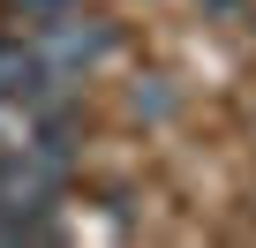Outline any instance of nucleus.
<instances>
[{"instance_id": "f257e3e1", "label": "nucleus", "mask_w": 256, "mask_h": 248, "mask_svg": "<svg viewBox=\"0 0 256 248\" xmlns=\"http://www.w3.org/2000/svg\"><path fill=\"white\" fill-rule=\"evenodd\" d=\"M30 45H38V60L53 68V75H68V83H83V75H98L106 60H113V23L106 15H90L83 0H68V8H46V15H23L16 23Z\"/></svg>"}, {"instance_id": "f03ea898", "label": "nucleus", "mask_w": 256, "mask_h": 248, "mask_svg": "<svg viewBox=\"0 0 256 248\" xmlns=\"http://www.w3.org/2000/svg\"><path fill=\"white\" fill-rule=\"evenodd\" d=\"M23 151L76 158V120H68V105H46V98H0V158H23Z\"/></svg>"}, {"instance_id": "7ed1b4c3", "label": "nucleus", "mask_w": 256, "mask_h": 248, "mask_svg": "<svg viewBox=\"0 0 256 248\" xmlns=\"http://www.w3.org/2000/svg\"><path fill=\"white\" fill-rule=\"evenodd\" d=\"M68 90H76V83L53 75L23 30H0V98H46V105H68Z\"/></svg>"}, {"instance_id": "20e7f679", "label": "nucleus", "mask_w": 256, "mask_h": 248, "mask_svg": "<svg viewBox=\"0 0 256 248\" xmlns=\"http://www.w3.org/2000/svg\"><path fill=\"white\" fill-rule=\"evenodd\" d=\"M8 8H23V15H46V8H68V0H8Z\"/></svg>"}]
</instances>
